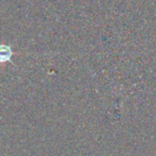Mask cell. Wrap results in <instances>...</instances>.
I'll return each mask as SVG.
<instances>
[{"instance_id":"obj_1","label":"cell","mask_w":156,"mask_h":156,"mask_svg":"<svg viewBox=\"0 0 156 156\" xmlns=\"http://www.w3.org/2000/svg\"><path fill=\"white\" fill-rule=\"evenodd\" d=\"M14 56V51L12 50L11 45L9 44H0V64L11 62L12 57Z\"/></svg>"}]
</instances>
